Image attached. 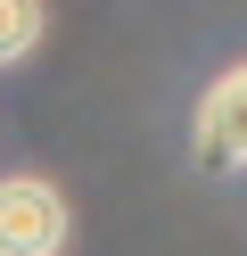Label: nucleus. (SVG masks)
I'll list each match as a JSON object with an SVG mask.
<instances>
[{
    "instance_id": "obj_1",
    "label": "nucleus",
    "mask_w": 247,
    "mask_h": 256,
    "mask_svg": "<svg viewBox=\"0 0 247 256\" xmlns=\"http://www.w3.org/2000/svg\"><path fill=\"white\" fill-rule=\"evenodd\" d=\"M66 232H74V215L49 182H33V174L0 182V256H58Z\"/></svg>"
},
{
    "instance_id": "obj_2",
    "label": "nucleus",
    "mask_w": 247,
    "mask_h": 256,
    "mask_svg": "<svg viewBox=\"0 0 247 256\" xmlns=\"http://www.w3.org/2000/svg\"><path fill=\"white\" fill-rule=\"evenodd\" d=\"M198 157L214 174L247 166V66H231L223 83H206V100H198Z\"/></svg>"
},
{
    "instance_id": "obj_3",
    "label": "nucleus",
    "mask_w": 247,
    "mask_h": 256,
    "mask_svg": "<svg viewBox=\"0 0 247 256\" xmlns=\"http://www.w3.org/2000/svg\"><path fill=\"white\" fill-rule=\"evenodd\" d=\"M33 42H41V0H0V66H16Z\"/></svg>"
}]
</instances>
